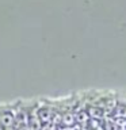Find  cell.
<instances>
[{
    "mask_svg": "<svg viewBox=\"0 0 126 130\" xmlns=\"http://www.w3.org/2000/svg\"><path fill=\"white\" fill-rule=\"evenodd\" d=\"M14 123V115H12L11 110H3L0 114V125L3 127H8Z\"/></svg>",
    "mask_w": 126,
    "mask_h": 130,
    "instance_id": "1",
    "label": "cell"
}]
</instances>
